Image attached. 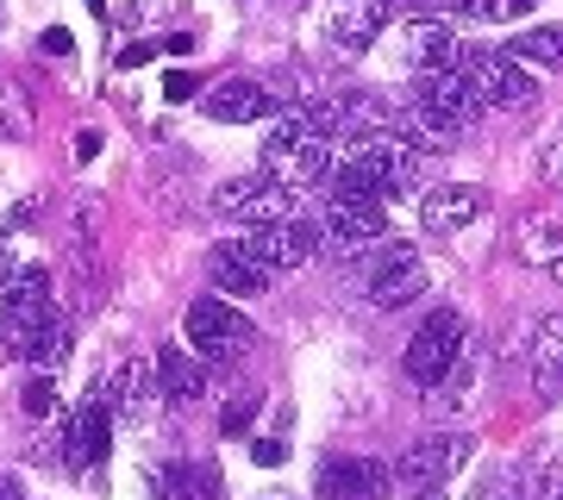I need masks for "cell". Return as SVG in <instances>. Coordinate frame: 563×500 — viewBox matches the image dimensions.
I'll use <instances>...</instances> for the list:
<instances>
[{
  "mask_svg": "<svg viewBox=\"0 0 563 500\" xmlns=\"http://www.w3.org/2000/svg\"><path fill=\"white\" fill-rule=\"evenodd\" d=\"M407 113H413V125H420L426 151H444L457 132L476 125L483 100H476V88L463 81V69H420V76H413V95H407Z\"/></svg>",
  "mask_w": 563,
  "mask_h": 500,
  "instance_id": "6da1fadb",
  "label": "cell"
},
{
  "mask_svg": "<svg viewBox=\"0 0 563 500\" xmlns=\"http://www.w3.org/2000/svg\"><path fill=\"white\" fill-rule=\"evenodd\" d=\"M263 169L282 176L288 188L332 176V132H320L307 113H282V125L263 138Z\"/></svg>",
  "mask_w": 563,
  "mask_h": 500,
  "instance_id": "7a4b0ae2",
  "label": "cell"
},
{
  "mask_svg": "<svg viewBox=\"0 0 563 500\" xmlns=\"http://www.w3.org/2000/svg\"><path fill=\"white\" fill-rule=\"evenodd\" d=\"M463 344H470V332H463V313H457V307H432V320H420V332L407 338V357H401L407 381L432 395V388L451 376V363L463 357Z\"/></svg>",
  "mask_w": 563,
  "mask_h": 500,
  "instance_id": "3957f363",
  "label": "cell"
},
{
  "mask_svg": "<svg viewBox=\"0 0 563 500\" xmlns=\"http://www.w3.org/2000/svg\"><path fill=\"white\" fill-rule=\"evenodd\" d=\"M420 144H407V138H395V132H363L351 151H344V163H357L363 176L383 188V200H401V195H413L420 188Z\"/></svg>",
  "mask_w": 563,
  "mask_h": 500,
  "instance_id": "277c9868",
  "label": "cell"
},
{
  "mask_svg": "<svg viewBox=\"0 0 563 500\" xmlns=\"http://www.w3.org/2000/svg\"><path fill=\"white\" fill-rule=\"evenodd\" d=\"M213 200H220L232 220H244V225H282V220H295V188H288L282 176H269V169L225 176L220 188H213Z\"/></svg>",
  "mask_w": 563,
  "mask_h": 500,
  "instance_id": "5b68a950",
  "label": "cell"
},
{
  "mask_svg": "<svg viewBox=\"0 0 563 500\" xmlns=\"http://www.w3.org/2000/svg\"><path fill=\"white\" fill-rule=\"evenodd\" d=\"M457 63H463V81L476 88V100H483V107L514 113V107H526V100H539L532 69H526V63H514L507 51H463Z\"/></svg>",
  "mask_w": 563,
  "mask_h": 500,
  "instance_id": "8992f818",
  "label": "cell"
},
{
  "mask_svg": "<svg viewBox=\"0 0 563 500\" xmlns=\"http://www.w3.org/2000/svg\"><path fill=\"white\" fill-rule=\"evenodd\" d=\"M426 288H432L426 257L413 251V244L388 238L383 251H376V269H369V300H376L383 313H395V307H407V300H420Z\"/></svg>",
  "mask_w": 563,
  "mask_h": 500,
  "instance_id": "52a82bcc",
  "label": "cell"
},
{
  "mask_svg": "<svg viewBox=\"0 0 563 500\" xmlns=\"http://www.w3.org/2000/svg\"><path fill=\"white\" fill-rule=\"evenodd\" d=\"M181 332H188V351L207 357V363H232V357H244V344H251V325L232 313V300H195L188 320H181Z\"/></svg>",
  "mask_w": 563,
  "mask_h": 500,
  "instance_id": "ba28073f",
  "label": "cell"
},
{
  "mask_svg": "<svg viewBox=\"0 0 563 500\" xmlns=\"http://www.w3.org/2000/svg\"><path fill=\"white\" fill-rule=\"evenodd\" d=\"M44 320H51V276L44 269H20L13 288L0 295V344L25 357V344L38 338Z\"/></svg>",
  "mask_w": 563,
  "mask_h": 500,
  "instance_id": "9c48e42d",
  "label": "cell"
},
{
  "mask_svg": "<svg viewBox=\"0 0 563 500\" xmlns=\"http://www.w3.org/2000/svg\"><path fill=\"white\" fill-rule=\"evenodd\" d=\"M470 451H476V444L463 438V432H439V438L407 444V457H401V469H395V476H401L413 495H432V488H444V481L470 463Z\"/></svg>",
  "mask_w": 563,
  "mask_h": 500,
  "instance_id": "30bf717a",
  "label": "cell"
},
{
  "mask_svg": "<svg viewBox=\"0 0 563 500\" xmlns=\"http://www.w3.org/2000/svg\"><path fill=\"white\" fill-rule=\"evenodd\" d=\"M244 257H257L269 276H288V269H301L313 251H320V232L301 220H282V225H251V238H239Z\"/></svg>",
  "mask_w": 563,
  "mask_h": 500,
  "instance_id": "8fae6325",
  "label": "cell"
},
{
  "mask_svg": "<svg viewBox=\"0 0 563 500\" xmlns=\"http://www.w3.org/2000/svg\"><path fill=\"white\" fill-rule=\"evenodd\" d=\"M488 195L483 188H470V181H444V188H432V195L420 200V225L426 232H463V225L483 220Z\"/></svg>",
  "mask_w": 563,
  "mask_h": 500,
  "instance_id": "7c38bea8",
  "label": "cell"
},
{
  "mask_svg": "<svg viewBox=\"0 0 563 500\" xmlns=\"http://www.w3.org/2000/svg\"><path fill=\"white\" fill-rule=\"evenodd\" d=\"M388 469L369 457H332L320 463V500H383Z\"/></svg>",
  "mask_w": 563,
  "mask_h": 500,
  "instance_id": "4fadbf2b",
  "label": "cell"
},
{
  "mask_svg": "<svg viewBox=\"0 0 563 500\" xmlns=\"http://www.w3.org/2000/svg\"><path fill=\"white\" fill-rule=\"evenodd\" d=\"M388 25V0H339L332 7V44H339L344 57H357L369 44L383 38Z\"/></svg>",
  "mask_w": 563,
  "mask_h": 500,
  "instance_id": "5bb4252c",
  "label": "cell"
},
{
  "mask_svg": "<svg viewBox=\"0 0 563 500\" xmlns=\"http://www.w3.org/2000/svg\"><path fill=\"white\" fill-rule=\"evenodd\" d=\"M532 388L539 400H563V313H544L532 325Z\"/></svg>",
  "mask_w": 563,
  "mask_h": 500,
  "instance_id": "9a60e30c",
  "label": "cell"
},
{
  "mask_svg": "<svg viewBox=\"0 0 563 500\" xmlns=\"http://www.w3.org/2000/svg\"><path fill=\"white\" fill-rule=\"evenodd\" d=\"M282 100L269 95V88H257V81H220L213 88V100H207V113L225 125H251V120H269Z\"/></svg>",
  "mask_w": 563,
  "mask_h": 500,
  "instance_id": "2e32d148",
  "label": "cell"
},
{
  "mask_svg": "<svg viewBox=\"0 0 563 500\" xmlns=\"http://www.w3.org/2000/svg\"><path fill=\"white\" fill-rule=\"evenodd\" d=\"M157 395L176 400V407H188V400L207 395V369L195 351H181V344H169V351H157Z\"/></svg>",
  "mask_w": 563,
  "mask_h": 500,
  "instance_id": "e0dca14e",
  "label": "cell"
},
{
  "mask_svg": "<svg viewBox=\"0 0 563 500\" xmlns=\"http://www.w3.org/2000/svg\"><path fill=\"white\" fill-rule=\"evenodd\" d=\"M269 269H263L257 257H244L239 244H225V251H213V288L220 295H232V300H257L263 288H269Z\"/></svg>",
  "mask_w": 563,
  "mask_h": 500,
  "instance_id": "ac0fdd59",
  "label": "cell"
},
{
  "mask_svg": "<svg viewBox=\"0 0 563 500\" xmlns=\"http://www.w3.org/2000/svg\"><path fill=\"white\" fill-rule=\"evenodd\" d=\"M69 451H76V469L113 451V407L107 400H81V413L69 420Z\"/></svg>",
  "mask_w": 563,
  "mask_h": 500,
  "instance_id": "d6986e66",
  "label": "cell"
},
{
  "mask_svg": "<svg viewBox=\"0 0 563 500\" xmlns=\"http://www.w3.org/2000/svg\"><path fill=\"white\" fill-rule=\"evenodd\" d=\"M325 238L339 257H357L363 244L383 238V207H332L325 213Z\"/></svg>",
  "mask_w": 563,
  "mask_h": 500,
  "instance_id": "ffe728a7",
  "label": "cell"
},
{
  "mask_svg": "<svg viewBox=\"0 0 563 500\" xmlns=\"http://www.w3.org/2000/svg\"><path fill=\"white\" fill-rule=\"evenodd\" d=\"M407 57H413V69H457L463 44L444 20H413L407 25Z\"/></svg>",
  "mask_w": 563,
  "mask_h": 500,
  "instance_id": "44dd1931",
  "label": "cell"
},
{
  "mask_svg": "<svg viewBox=\"0 0 563 500\" xmlns=\"http://www.w3.org/2000/svg\"><path fill=\"white\" fill-rule=\"evenodd\" d=\"M151 488H157V500H220V469L213 463H176Z\"/></svg>",
  "mask_w": 563,
  "mask_h": 500,
  "instance_id": "7402d4cb",
  "label": "cell"
},
{
  "mask_svg": "<svg viewBox=\"0 0 563 500\" xmlns=\"http://www.w3.org/2000/svg\"><path fill=\"white\" fill-rule=\"evenodd\" d=\"M507 57L526 69H563V25H526L520 38L507 44Z\"/></svg>",
  "mask_w": 563,
  "mask_h": 500,
  "instance_id": "603a6c76",
  "label": "cell"
},
{
  "mask_svg": "<svg viewBox=\"0 0 563 500\" xmlns=\"http://www.w3.org/2000/svg\"><path fill=\"white\" fill-rule=\"evenodd\" d=\"M107 407H113L120 420H144V413H151V369H144V363H120Z\"/></svg>",
  "mask_w": 563,
  "mask_h": 500,
  "instance_id": "cb8c5ba5",
  "label": "cell"
},
{
  "mask_svg": "<svg viewBox=\"0 0 563 500\" xmlns=\"http://www.w3.org/2000/svg\"><path fill=\"white\" fill-rule=\"evenodd\" d=\"M332 207H388L383 200V188H376V181L363 176L357 163H332Z\"/></svg>",
  "mask_w": 563,
  "mask_h": 500,
  "instance_id": "d4e9b609",
  "label": "cell"
},
{
  "mask_svg": "<svg viewBox=\"0 0 563 500\" xmlns=\"http://www.w3.org/2000/svg\"><path fill=\"white\" fill-rule=\"evenodd\" d=\"M69 344H76V325L63 320V313H51V320L38 325V338L25 344V357L38 363V369H57V363L69 357Z\"/></svg>",
  "mask_w": 563,
  "mask_h": 500,
  "instance_id": "484cf974",
  "label": "cell"
},
{
  "mask_svg": "<svg viewBox=\"0 0 563 500\" xmlns=\"http://www.w3.org/2000/svg\"><path fill=\"white\" fill-rule=\"evenodd\" d=\"M520 251H526L532 263H563V225H558V220L520 225Z\"/></svg>",
  "mask_w": 563,
  "mask_h": 500,
  "instance_id": "4316f807",
  "label": "cell"
},
{
  "mask_svg": "<svg viewBox=\"0 0 563 500\" xmlns=\"http://www.w3.org/2000/svg\"><path fill=\"white\" fill-rule=\"evenodd\" d=\"M470 20H483V25H501V20H526L532 13V0H457Z\"/></svg>",
  "mask_w": 563,
  "mask_h": 500,
  "instance_id": "83f0119b",
  "label": "cell"
},
{
  "mask_svg": "<svg viewBox=\"0 0 563 500\" xmlns=\"http://www.w3.org/2000/svg\"><path fill=\"white\" fill-rule=\"evenodd\" d=\"M439 388H444V407H463V395L476 388V351H470V344H463V357L451 363V376H444Z\"/></svg>",
  "mask_w": 563,
  "mask_h": 500,
  "instance_id": "f1b7e54d",
  "label": "cell"
},
{
  "mask_svg": "<svg viewBox=\"0 0 563 500\" xmlns=\"http://www.w3.org/2000/svg\"><path fill=\"white\" fill-rule=\"evenodd\" d=\"M251 420H257V395H239V400H225L220 432L225 438H239V432H251Z\"/></svg>",
  "mask_w": 563,
  "mask_h": 500,
  "instance_id": "f546056e",
  "label": "cell"
},
{
  "mask_svg": "<svg viewBox=\"0 0 563 500\" xmlns=\"http://www.w3.org/2000/svg\"><path fill=\"white\" fill-rule=\"evenodd\" d=\"M20 400H25V413H32V420H44V413L57 407V388L38 376V381H25V395H20Z\"/></svg>",
  "mask_w": 563,
  "mask_h": 500,
  "instance_id": "4dcf8cb0",
  "label": "cell"
},
{
  "mask_svg": "<svg viewBox=\"0 0 563 500\" xmlns=\"http://www.w3.org/2000/svg\"><path fill=\"white\" fill-rule=\"evenodd\" d=\"M388 7H407L413 20H444V13H451L457 0H388Z\"/></svg>",
  "mask_w": 563,
  "mask_h": 500,
  "instance_id": "1f68e13d",
  "label": "cell"
},
{
  "mask_svg": "<svg viewBox=\"0 0 563 500\" xmlns=\"http://www.w3.org/2000/svg\"><path fill=\"white\" fill-rule=\"evenodd\" d=\"M251 457H257L263 469H276V463H288V444H282V438H257V444H251Z\"/></svg>",
  "mask_w": 563,
  "mask_h": 500,
  "instance_id": "d6a6232c",
  "label": "cell"
},
{
  "mask_svg": "<svg viewBox=\"0 0 563 500\" xmlns=\"http://www.w3.org/2000/svg\"><path fill=\"white\" fill-rule=\"evenodd\" d=\"M195 88H201V76H188V69H176V76L163 81V100H188Z\"/></svg>",
  "mask_w": 563,
  "mask_h": 500,
  "instance_id": "836d02e7",
  "label": "cell"
},
{
  "mask_svg": "<svg viewBox=\"0 0 563 500\" xmlns=\"http://www.w3.org/2000/svg\"><path fill=\"white\" fill-rule=\"evenodd\" d=\"M69 44H76V38H69V32H63V25H51V32H44V51H51V57H63V51H69Z\"/></svg>",
  "mask_w": 563,
  "mask_h": 500,
  "instance_id": "e575fe53",
  "label": "cell"
},
{
  "mask_svg": "<svg viewBox=\"0 0 563 500\" xmlns=\"http://www.w3.org/2000/svg\"><path fill=\"white\" fill-rule=\"evenodd\" d=\"M95 151H101V132H81V138H76V163H88Z\"/></svg>",
  "mask_w": 563,
  "mask_h": 500,
  "instance_id": "d590c367",
  "label": "cell"
},
{
  "mask_svg": "<svg viewBox=\"0 0 563 500\" xmlns=\"http://www.w3.org/2000/svg\"><path fill=\"white\" fill-rule=\"evenodd\" d=\"M476 500H526L520 488H507V481H495V488H488V495H476Z\"/></svg>",
  "mask_w": 563,
  "mask_h": 500,
  "instance_id": "8d00e7d4",
  "label": "cell"
},
{
  "mask_svg": "<svg viewBox=\"0 0 563 500\" xmlns=\"http://www.w3.org/2000/svg\"><path fill=\"white\" fill-rule=\"evenodd\" d=\"M7 276H13V244L0 238V281H7Z\"/></svg>",
  "mask_w": 563,
  "mask_h": 500,
  "instance_id": "74e56055",
  "label": "cell"
},
{
  "mask_svg": "<svg viewBox=\"0 0 563 500\" xmlns=\"http://www.w3.org/2000/svg\"><path fill=\"white\" fill-rule=\"evenodd\" d=\"M413 500H439V488H432V495H413Z\"/></svg>",
  "mask_w": 563,
  "mask_h": 500,
  "instance_id": "f35d334b",
  "label": "cell"
},
{
  "mask_svg": "<svg viewBox=\"0 0 563 500\" xmlns=\"http://www.w3.org/2000/svg\"><path fill=\"white\" fill-rule=\"evenodd\" d=\"M558 500H563V495H558Z\"/></svg>",
  "mask_w": 563,
  "mask_h": 500,
  "instance_id": "ab89813d",
  "label": "cell"
}]
</instances>
